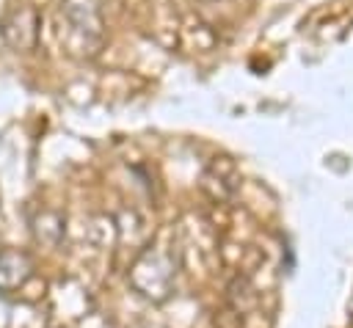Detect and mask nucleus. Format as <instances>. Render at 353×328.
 <instances>
[{"instance_id":"obj_1","label":"nucleus","mask_w":353,"mask_h":328,"mask_svg":"<svg viewBox=\"0 0 353 328\" xmlns=\"http://www.w3.org/2000/svg\"><path fill=\"white\" fill-rule=\"evenodd\" d=\"M61 41L77 58H94L105 44V19L99 0H61Z\"/></svg>"},{"instance_id":"obj_2","label":"nucleus","mask_w":353,"mask_h":328,"mask_svg":"<svg viewBox=\"0 0 353 328\" xmlns=\"http://www.w3.org/2000/svg\"><path fill=\"white\" fill-rule=\"evenodd\" d=\"M130 287L152 300V303H163L171 298L174 292V281H176V267H174V259L160 251V248H146L130 267Z\"/></svg>"},{"instance_id":"obj_3","label":"nucleus","mask_w":353,"mask_h":328,"mask_svg":"<svg viewBox=\"0 0 353 328\" xmlns=\"http://www.w3.org/2000/svg\"><path fill=\"white\" fill-rule=\"evenodd\" d=\"M39 25L41 17L30 3L14 6L0 19V36L14 52H30L39 44Z\"/></svg>"},{"instance_id":"obj_4","label":"nucleus","mask_w":353,"mask_h":328,"mask_svg":"<svg viewBox=\"0 0 353 328\" xmlns=\"http://www.w3.org/2000/svg\"><path fill=\"white\" fill-rule=\"evenodd\" d=\"M33 256L25 248H0V295L19 292L33 278Z\"/></svg>"},{"instance_id":"obj_5","label":"nucleus","mask_w":353,"mask_h":328,"mask_svg":"<svg viewBox=\"0 0 353 328\" xmlns=\"http://www.w3.org/2000/svg\"><path fill=\"white\" fill-rule=\"evenodd\" d=\"M30 232L39 243L44 245H58L61 237H63V215L55 212V209H44V212H36L30 218Z\"/></svg>"},{"instance_id":"obj_6","label":"nucleus","mask_w":353,"mask_h":328,"mask_svg":"<svg viewBox=\"0 0 353 328\" xmlns=\"http://www.w3.org/2000/svg\"><path fill=\"white\" fill-rule=\"evenodd\" d=\"M132 328H160L157 322H149V320H141V322H135Z\"/></svg>"},{"instance_id":"obj_7","label":"nucleus","mask_w":353,"mask_h":328,"mask_svg":"<svg viewBox=\"0 0 353 328\" xmlns=\"http://www.w3.org/2000/svg\"><path fill=\"white\" fill-rule=\"evenodd\" d=\"M204 3H212V0H204Z\"/></svg>"}]
</instances>
